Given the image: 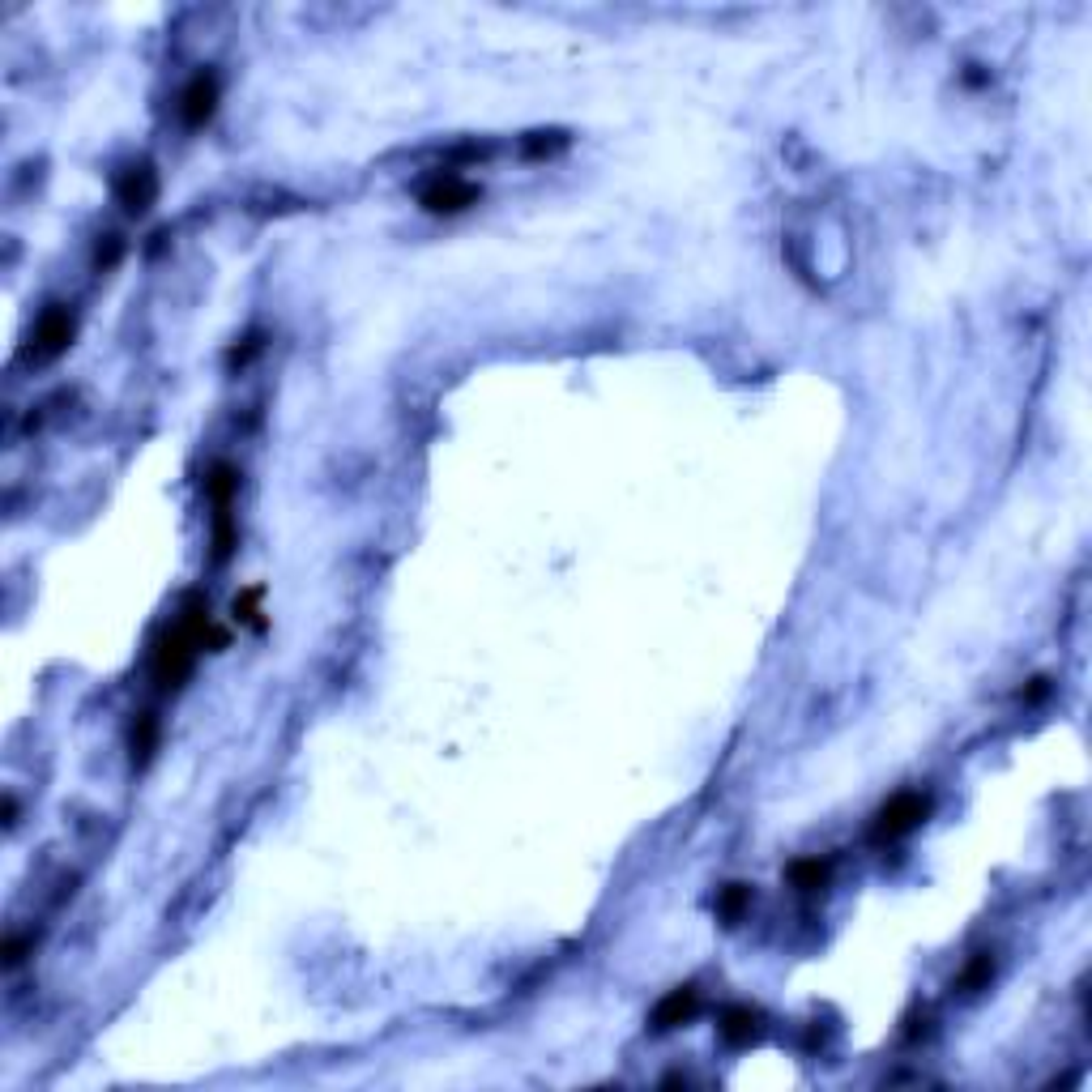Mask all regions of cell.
<instances>
[{"label": "cell", "mask_w": 1092, "mask_h": 1092, "mask_svg": "<svg viewBox=\"0 0 1092 1092\" xmlns=\"http://www.w3.org/2000/svg\"><path fill=\"white\" fill-rule=\"evenodd\" d=\"M926 811H931V798H922V794H892L884 803V811L875 815V841L910 837L917 824L926 820Z\"/></svg>", "instance_id": "cell-1"}, {"label": "cell", "mask_w": 1092, "mask_h": 1092, "mask_svg": "<svg viewBox=\"0 0 1092 1092\" xmlns=\"http://www.w3.org/2000/svg\"><path fill=\"white\" fill-rule=\"evenodd\" d=\"M73 333H77V325H73V311L69 308H48L39 320H34V337H31V359L34 363H48L56 359V354L69 351Z\"/></svg>", "instance_id": "cell-2"}, {"label": "cell", "mask_w": 1092, "mask_h": 1092, "mask_svg": "<svg viewBox=\"0 0 1092 1092\" xmlns=\"http://www.w3.org/2000/svg\"><path fill=\"white\" fill-rule=\"evenodd\" d=\"M474 201H479V188L465 183L461 176H436L423 188V205L431 214H461V209H470Z\"/></svg>", "instance_id": "cell-3"}, {"label": "cell", "mask_w": 1092, "mask_h": 1092, "mask_svg": "<svg viewBox=\"0 0 1092 1092\" xmlns=\"http://www.w3.org/2000/svg\"><path fill=\"white\" fill-rule=\"evenodd\" d=\"M116 197H120V205L128 214H145V209L154 205V197H159V171H154L150 162L128 167L120 176V183H116Z\"/></svg>", "instance_id": "cell-4"}, {"label": "cell", "mask_w": 1092, "mask_h": 1092, "mask_svg": "<svg viewBox=\"0 0 1092 1092\" xmlns=\"http://www.w3.org/2000/svg\"><path fill=\"white\" fill-rule=\"evenodd\" d=\"M214 112H218V77L214 73H197L180 95V116L188 128H201Z\"/></svg>", "instance_id": "cell-5"}, {"label": "cell", "mask_w": 1092, "mask_h": 1092, "mask_svg": "<svg viewBox=\"0 0 1092 1092\" xmlns=\"http://www.w3.org/2000/svg\"><path fill=\"white\" fill-rule=\"evenodd\" d=\"M760 1033H764V1016L751 1012V1007H726V1012H721V1037H726L730 1045H747V1041H756Z\"/></svg>", "instance_id": "cell-6"}, {"label": "cell", "mask_w": 1092, "mask_h": 1092, "mask_svg": "<svg viewBox=\"0 0 1092 1092\" xmlns=\"http://www.w3.org/2000/svg\"><path fill=\"white\" fill-rule=\"evenodd\" d=\"M692 1016H696V990H692V986H678V990H670L662 1003H657L653 1029H674V1024L692 1020Z\"/></svg>", "instance_id": "cell-7"}, {"label": "cell", "mask_w": 1092, "mask_h": 1092, "mask_svg": "<svg viewBox=\"0 0 1092 1092\" xmlns=\"http://www.w3.org/2000/svg\"><path fill=\"white\" fill-rule=\"evenodd\" d=\"M205 495L214 508H235V495H240V470L226 461H218L214 470L205 474Z\"/></svg>", "instance_id": "cell-8"}, {"label": "cell", "mask_w": 1092, "mask_h": 1092, "mask_svg": "<svg viewBox=\"0 0 1092 1092\" xmlns=\"http://www.w3.org/2000/svg\"><path fill=\"white\" fill-rule=\"evenodd\" d=\"M133 764H150L154 747H159V717L154 713H141V717L133 721Z\"/></svg>", "instance_id": "cell-9"}, {"label": "cell", "mask_w": 1092, "mask_h": 1092, "mask_svg": "<svg viewBox=\"0 0 1092 1092\" xmlns=\"http://www.w3.org/2000/svg\"><path fill=\"white\" fill-rule=\"evenodd\" d=\"M789 879H794V888H803V892H815V888L828 884V862H820V858L794 862V867H789Z\"/></svg>", "instance_id": "cell-10"}, {"label": "cell", "mask_w": 1092, "mask_h": 1092, "mask_svg": "<svg viewBox=\"0 0 1092 1092\" xmlns=\"http://www.w3.org/2000/svg\"><path fill=\"white\" fill-rule=\"evenodd\" d=\"M235 546V512L231 508H214V564H223Z\"/></svg>", "instance_id": "cell-11"}, {"label": "cell", "mask_w": 1092, "mask_h": 1092, "mask_svg": "<svg viewBox=\"0 0 1092 1092\" xmlns=\"http://www.w3.org/2000/svg\"><path fill=\"white\" fill-rule=\"evenodd\" d=\"M751 910V888L747 884H730V888H721V896H717V913L726 917V922H739L742 913Z\"/></svg>", "instance_id": "cell-12"}, {"label": "cell", "mask_w": 1092, "mask_h": 1092, "mask_svg": "<svg viewBox=\"0 0 1092 1092\" xmlns=\"http://www.w3.org/2000/svg\"><path fill=\"white\" fill-rule=\"evenodd\" d=\"M990 977H995V956L981 952V956H973L965 965V973H960V990H981Z\"/></svg>", "instance_id": "cell-13"}, {"label": "cell", "mask_w": 1092, "mask_h": 1092, "mask_svg": "<svg viewBox=\"0 0 1092 1092\" xmlns=\"http://www.w3.org/2000/svg\"><path fill=\"white\" fill-rule=\"evenodd\" d=\"M567 145V137L564 133H534L525 141V154H534V159H543V154H555V150H564Z\"/></svg>", "instance_id": "cell-14"}, {"label": "cell", "mask_w": 1092, "mask_h": 1092, "mask_svg": "<svg viewBox=\"0 0 1092 1092\" xmlns=\"http://www.w3.org/2000/svg\"><path fill=\"white\" fill-rule=\"evenodd\" d=\"M256 602H261V589H247L244 598H235V614H240L244 623H252V628H265L261 607H256Z\"/></svg>", "instance_id": "cell-15"}, {"label": "cell", "mask_w": 1092, "mask_h": 1092, "mask_svg": "<svg viewBox=\"0 0 1092 1092\" xmlns=\"http://www.w3.org/2000/svg\"><path fill=\"white\" fill-rule=\"evenodd\" d=\"M116 261H120V240H116V235H107V247L98 244V252H95V265H98V269H112Z\"/></svg>", "instance_id": "cell-16"}, {"label": "cell", "mask_w": 1092, "mask_h": 1092, "mask_svg": "<svg viewBox=\"0 0 1092 1092\" xmlns=\"http://www.w3.org/2000/svg\"><path fill=\"white\" fill-rule=\"evenodd\" d=\"M1045 692H1050V678H1033V683H1029V687H1024V692H1020V696H1024V700H1029V704H1033V700H1041V696H1045Z\"/></svg>", "instance_id": "cell-17"}]
</instances>
